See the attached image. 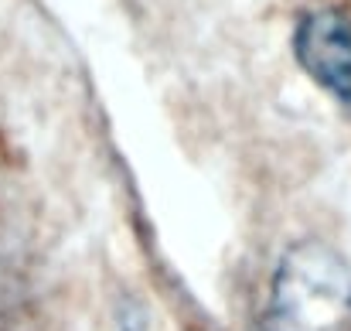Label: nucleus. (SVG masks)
I'll return each instance as SVG.
<instances>
[{
  "label": "nucleus",
  "mask_w": 351,
  "mask_h": 331,
  "mask_svg": "<svg viewBox=\"0 0 351 331\" xmlns=\"http://www.w3.org/2000/svg\"><path fill=\"white\" fill-rule=\"evenodd\" d=\"M259 331H351V266L321 242H293L273 273Z\"/></svg>",
  "instance_id": "f257e3e1"
},
{
  "label": "nucleus",
  "mask_w": 351,
  "mask_h": 331,
  "mask_svg": "<svg viewBox=\"0 0 351 331\" xmlns=\"http://www.w3.org/2000/svg\"><path fill=\"white\" fill-rule=\"evenodd\" d=\"M293 55L300 69L351 106V21L338 10H311L297 21Z\"/></svg>",
  "instance_id": "f03ea898"
}]
</instances>
